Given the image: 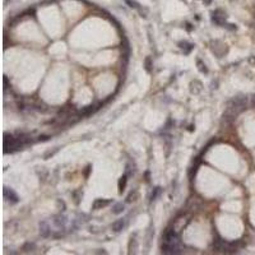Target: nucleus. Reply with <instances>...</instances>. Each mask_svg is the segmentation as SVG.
<instances>
[{
    "mask_svg": "<svg viewBox=\"0 0 255 255\" xmlns=\"http://www.w3.org/2000/svg\"><path fill=\"white\" fill-rule=\"evenodd\" d=\"M4 198L8 199V200L12 202V203H18V200H19L18 195L9 188H4Z\"/></svg>",
    "mask_w": 255,
    "mask_h": 255,
    "instance_id": "nucleus-1",
    "label": "nucleus"
},
{
    "mask_svg": "<svg viewBox=\"0 0 255 255\" xmlns=\"http://www.w3.org/2000/svg\"><path fill=\"white\" fill-rule=\"evenodd\" d=\"M4 88H5V89L8 88V78H7V77H4Z\"/></svg>",
    "mask_w": 255,
    "mask_h": 255,
    "instance_id": "nucleus-16",
    "label": "nucleus"
},
{
    "mask_svg": "<svg viewBox=\"0 0 255 255\" xmlns=\"http://www.w3.org/2000/svg\"><path fill=\"white\" fill-rule=\"evenodd\" d=\"M124 212V204L122 203H116L112 207V213L114 214H120Z\"/></svg>",
    "mask_w": 255,
    "mask_h": 255,
    "instance_id": "nucleus-7",
    "label": "nucleus"
},
{
    "mask_svg": "<svg viewBox=\"0 0 255 255\" xmlns=\"http://www.w3.org/2000/svg\"><path fill=\"white\" fill-rule=\"evenodd\" d=\"M159 193H161V188H154V189H153V193H152V195H151V199H152V200H156Z\"/></svg>",
    "mask_w": 255,
    "mask_h": 255,
    "instance_id": "nucleus-12",
    "label": "nucleus"
},
{
    "mask_svg": "<svg viewBox=\"0 0 255 255\" xmlns=\"http://www.w3.org/2000/svg\"><path fill=\"white\" fill-rule=\"evenodd\" d=\"M96 110H98V107H96V106H87V107H86V109H84L80 114L84 115V116H88V115H91V114L95 112Z\"/></svg>",
    "mask_w": 255,
    "mask_h": 255,
    "instance_id": "nucleus-8",
    "label": "nucleus"
},
{
    "mask_svg": "<svg viewBox=\"0 0 255 255\" xmlns=\"http://www.w3.org/2000/svg\"><path fill=\"white\" fill-rule=\"evenodd\" d=\"M179 46H180V49H183V50H184V49H186V47L191 50L194 45H191V43H188V42H180V43H179Z\"/></svg>",
    "mask_w": 255,
    "mask_h": 255,
    "instance_id": "nucleus-13",
    "label": "nucleus"
},
{
    "mask_svg": "<svg viewBox=\"0 0 255 255\" xmlns=\"http://www.w3.org/2000/svg\"><path fill=\"white\" fill-rule=\"evenodd\" d=\"M111 202L112 200H109V199H96L92 204V208L93 209H101L103 207H107Z\"/></svg>",
    "mask_w": 255,
    "mask_h": 255,
    "instance_id": "nucleus-2",
    "label": "nucleus"
},
{
    "mask_svg": "<svg viewBox=\"0 0 255 255\" xmlns=\"http://www.w3.org/2000/svg\"><path fill=\"white\" fill-rule=\"evenodd\" d=\"M126 181H128V179H126V175H124L120 180H119V194H122V191L125 190V186H126Z\"/></svg>",
    "mask_w": 255,
    "mask_h": 255,
    "instance_id": "nucleus-6",
    "label": "nucleus"
},
{
    "mask_svg": "<svg viewBox=\"0 0 255 255\" xmlns=\"http://www.w3.org/2000/svg\"><path fill=\"white\" fill-rule=\"evenodd\" d=\"M47 139H49V136H46V135H42V136H40V139H39V140L43 142V140H47Z\"/></svg>",
    "mask_w": 255,
    "mask_h": 255,
    "instance_id": "nucleus-17",
    "label": "nucleus"
},
{
    "mask_svg": "<svg viewBox=\"0 0 255 255\" xmlns=\"http://www.w3.org/2000/svg\"><path fill=\"white\" fill-rule=\"evenodd\" d=\"M40 233H41L42 237H49V236L51 235V230H50V227L46 222L40 223Z\"/></svg>",
    "mask_w": 255,
    "mask_h": 255,
    "instance_id": "nucleus-3",
    "label": "nucleus"
},
{
    "mask_svg": "<svg viewBox=\"0 0 255 255\" xmlns=\"http://www.w3.org/2000/svg\"><path fill=\"white\" fill-rule=\"evenodd\" d=\"M124 226H125V222H124V220H119V221H116L112 223V230L115 232H120L121 230L124 228Z\"/></svg>",
    "mask_w": 255,
    "mask_h": 255,
    "instance_id": "nucleus-5",
    "label": "nucleus"
},
{
    "mask_svg": "<svg viewBox=\"0 0 255 255\" xmlns=\"http://www.w3.org/2000/svg\"><path fill=\"white\" fill-rule=\"evenodd\" d=\"M125 3L129 5L130 8H134V9H140L139 7V4L136 3V2H133V0H125Z\"/></svg>",
    "mask_w": 255,
    "mask_h": 255,
    "instance_id": "nucleus-10",
    "label": "nucleus"
},
{
    "mask_svg": "<svg viewBox=\"0 0 255 255\" xmlns=\"http://www.w3.org/2000/svg\"><path fill=\"white\" fill-rule=\"evenodd\" d=\"M35 247H36L35 244H29V242H28V244H26V245L23 246V251H27V253L28 251H33Z\"/></svg>",
    "mask_w": 255,
    "mask_h": 255,
    "instance_id": "nucleus-11",
    "label": "nucleus"
},
{
    "mask_svg": "<svg viewBox=\"0 0 255 255\" xmlns=\"http://www.w3.org/2000/svg\"><path fill=\"white\" fill-rule=\"evenodd\" d=\"M135 198H136V193L134 191V193H132L129 196H128V199H126V202L128 203H132V202H134L135 200Z\"/></svg>",
    "mask_w": 255,
    "mask_h": 255,
    "instance_id": "nucleus-15",
    "label": "nucleus"
},
{
    "mask_svg": "<svg viewBox=\"0 0 255 255\" xmlns=\"http://www.w3.org/2000/svg\"><path fill=\"white\" fill-rule=\"evenodd\" d=\"M202 87L203 86L199 80H193V82L190 83V92L193 93V95H198V93L202 91Z\"/></svg>",
    "mask_w": 255,
    "mask_h": 255,
    "instance_id": "nucleus-4",
    "label": "nucleus"
},
{
    "mask_svg": "<svg viewBox=\"0 0 255 255\" xmlns=\"http://www.w3.org/2000/svg\"><path fill=\"white\" fill-rule=\"evenodd\" d=\"M144 66H146V70L148 72V73H151L152 72V66H153V64H152V59L151 58H146V60H144Z\"/></svg>",
    "mask_w": 255,
    "mask_h": 255,
    "instance_id": "nucleus-9",
    "label": "nucleus"
},
{
    "mask_svg": "<svg viewBox=\"0 0 255 255\" xmlns=\"http://www.w3.org/2000/svg\"><path fill=\"white\" fill-rule=\"evenodd\" d=\"M196 63H198V65H199V70H200L202 73H207V72H208V70H207V68H206V65H204L200 60H198Z\"/></svg>",
    "mask_w": 255,
    "mask_h": 255,
    "instance_id": "nucleus-14",
    "label": "nucleus"
}]
</instances>
